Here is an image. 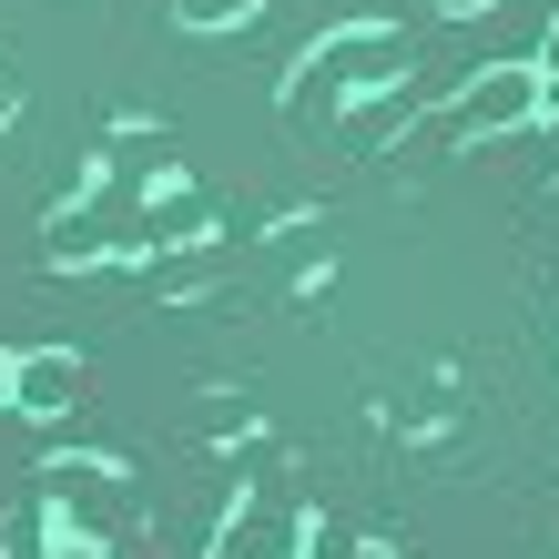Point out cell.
Wrapping results in <instances>:
<instances>
[{
  "label": "cell",
  "instance_id": "277c9868",
  "mask_svg": "<svg viewBox=\"0 0 559 559\" xmlns=\"http://www.w3.org/2000/svg\"><path fill=\"white\" fill-rule=\"evenodd\" d=\"M41 499H51V519L61 530H82V549H103L112 539V468H41Z\"/></svg>",
  "mask_w": 559,
  "mask_h": 559
},
{
  "label": "cell",
  "instance_id": "9c48e42d",
  "mask_svg": "<svg viewBox=\"0 0 559 559\" xmlns=\"http://www.w3.org/2000/svg\"><path fill=\"white\" fill-rule=\"evenodd\" d=\"M539 72H549V82H559V21H549V31H539Z\"/></svg>",
  "mask_w": 559,
  "mask_h": 559
},
{
  "label": "cell",
  "instance_id": "30bf717a",
  "mask_svg": "<svg viewBox=\"0 0 559 559\" xmlns=\"http://www.w3.org/2000/svg\"><path fill=\"white\" fill-rule=\"evenodd\" d=\"M336 559H386V549H336Z\"/></svg>",
  "mask_w": 559,
  "mask_h": 559
},
{
  "label": "cell",
  "instance_id": "7a4b0ae2",
  "mask_svg": "<svg viewBox=\"0 0 559 559\" xmlns=\"http://www.w3.org/2000/svg\"><path fill=\"white\" fill-rule=\"evenodd\" d=\"M539 112H549V72H539V61H488V72H468V82H457V103H448V143L530 133Z\"/></svg>",
  "mask_w": 559,
  "mask_h": 559
},
{
  "label": "cell",
  "instance_id": "52a82bcc",
  "mask_svg": "<svg viewBox=\"0 0 559 559\" xmlns=\"http://www.w3.org/2000/svg\"><path fill=\"white\" fill-rule=\"evenodd\" d=\"M254 11H265V0H174V21H183V31H245Z\"/></svg>",
  "mask_w": 559,
  "mask_h": 559
},
{
  "label": "cell",
  "instance_id": "ba28073f",
  "mask_svg": "<svg viewBox=\"0 0 559 559\" xmlns=\"http://www.w3.org/2000/svg\"><path fill=\"white\" fill-rule=\"evenodd\" d=\"M11 112H21V72L0 61V122H11Z\"/></svg>",
  "mask_w": 559,
  "mask_h": 559
},
{
  "label": "cell",
  "instance_id": "6da1fadb",
  "mask_svg": "<svg viewBox=\"0 0 559 559\" xmlns=\"http://www.w3.org/2000/svg\"><path fill=\"white\" fill-rule=\"evenodd\" d=\"M397 82H407V31L397 21H346V31H325V41L295 61L285 122H316L336 103H377V92H397Z\"/></svg>",
  "mask_w": 559,
  "mask_h": 559
},
{
  "label": "cell",
  "instance_id": "7c38bea8",
  "mask_svg": "<svg viewBox=\"0 0 559 559\" xmlns=\"http://www.w3.org/2000/svg\"><path fill=\"white\" fill-rule=\"evenodd\" d=\"M438 11H478V0H438Z\"/></svg>",
  "mask_w": 559,
  "mask_h": 559
},
{
  "label": "cell",
  "instance_id": "5b68a950",
  "mask_svg": "<svg viewBox=\"0 0 559 559\" xmlns=\"http://www.w3.org/2000/svg\"><path fill=\"white\" fill-rule=\"evenodd\" d=\"M306 549V519H285V509H235L214 530V559H295Z\"/></svg>",
  "mask_w": 559,
  "mask_h": 559
},
{
  "label": "cell",
  "instance_id": "3957f363",
  "mask_svg": "<svg viewBox=\"0 0 559 559\" xmlns=\"http://www.w3.org/2000/svg\"><path fill=\"white\" fill-rule=\"evenodd\" d=\"M92 397V367L72 346H31V356H11V407L21 417H72Z\"/></svg>",
  "mask_w": 559,
  "mask_h": 559
},
{
  "label": "cell",
  "instance_id": "8fae6325",
  "mask_svg": "<svg viewBox=\"0 0 559 559\" xmlns=\"http://www.w3.org/2000/svg\"><path fill=\"white\" fill-rule=\"evenodd\" d=\"M0 397H11V356H0Z\"/></svg>",
  "mask_w": 559,
  "mask_h": 559
},
{
  "label": "cell",
  "instance_id": "8992f818",
  "mask_svg": "<svg viewBox=\"0 0 559 559\" xmlns=\"http://www.w3.org/2000/svg\"><path fill=\"white\" fill-rule=\"evenodd\" d=\"M143 235L153 245H193V235H204V193H193V183H153L143 193Z\"/></svg>",
  "mask_w": 559,
  "mask_h": 559
}]
</instances>
